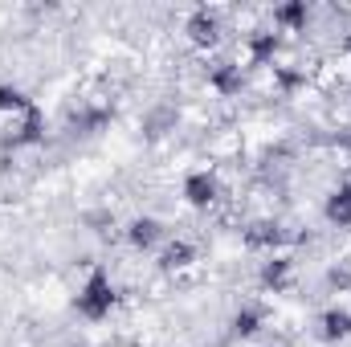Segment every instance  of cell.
I'll use <instances>...</instances> for the list:
<instances>
[{
  "label": "cell",
  "mask_w": 351,
  "mask_h": 347,
  "mask_svg": "<svg viewBox=\"0 0 351 347\" xmlns=\"http://www.w3.org/2000/svg\"><path fill=\"white\" fill-rule=\"evenodd\" d=\"M74 311L86 319V323H102L110 311H114V282L106 270H90V278L78 286V298H74Z\"/></svg>",
  "instance_id": "obj_1"
},
{
  "label": "cell",
  "mask_w": 351,
  "mask_h": 347,
  "mask_svg": "<svg viewBox=\"0 0 351 347\" xmlns=\"http://www.w3.org/2000/svg\"><path fill=\"white\" fill-rule=\"evenodd\" d=\"M184 200L192 204V208H208V204H217V196H221V180L208 172V168H196V172L184 176Z\"/></svg>",
  "instance_id": "obj_2"
},
{
  "label": "cell",
  "mask_w": 351,
  "mask_h": 347,
  "mask_svg": "<svg viewBox=\"0 0 351 347\" xmlns=\"http://www.w3.org/2000/svg\"><path fill=\"white\" fill-rule=\"evenodd\" d=\"M184 33H188L200 49H204V45H217V41H221V12H217V8H192Z\"/></svg>",
  "instance_id": "obj_3"
},
{
  "label": "cell",
  "mask_w": 351,
  "mask_h": 347,
  "mask_svg": "<svg viewBox=\"0 0 351 347\" xmlns=\"http://www.w3.org/2000/svg\"><path fill=\"white\" fill-rule=\"evenodd\" d=\"M208 86L217 90L221 98H233L237 90L245 86V74H241L237 62H213L208 66Z\"/></svg>",
  "instance_id": "obj_4"
},
{
  "label": "cell",
  "mask_w": 351,
  "mask_h": 347,
  "mask_svg": "<svg viewBox=\"0 0 351 347\" xmlns=\"http://www.w3.org/2000/svg\"><path fill=\"white\" fill-rule=\"evenodd\" d=\"M245 45H250V58H254L258 66H274V58H278V49H282V33H278V29H254V33L245 37Z\"/></svg>",
  "instance_id": "obj_5"
},
{
  "label": "cell",
  "mask_w": 351,
  "mask_h": 347,
  "mask_svg": "<svg viewBox=\"0 0 351 347\" xmlns=\"http://www.w3.org/2000/svg\"><path fill=\"white\" fill-rule=\"evenodd\" d=\"M127 241H131V250H156L164 241V225L156 217H135L127 225Z\"/></svg>",
  "instance_id": "obj_6"
},
{
  "label": "cell",
  "mask_w": 351,
  "mask_h": 347,
  "mask_svg": "<svg viewBox=\"0 0 351 347\" xmlns=\"http://www.w3.org/2000/svg\"><path fill=\"white\" fill-rule=\"evenodd\" d=\"M319 335H323L327 344L348 339L351 335V311L348 307H331V311H323V319H319Z\"/></svg>",
  "instance_id": "obj_7"
},
{
  "label": "cell",
  "mask_w": 351,
  "mask_h": 347,
  "mask_svg": "<svg viewBox=\"0 0 351 347\" xmlns=\"http://www.w3.org/2000/svg\"><path fill=\"white\" fill-rule=\"evenodd\" d=\"M327 221L339 225V229H348L351 225V180L331 192V200H327Z\"/></svg>",
  "instance_id": "obj_8"
},
{
  "label": "cell",
  "mask_w": 351,
  "mask_h": 347,
  "mask_svg": "<svg viewBox=\"0 0 351 347\" xmlns=\"http://www.w3.org/2000/svg\"><path fill=\"white\" fill-rule=\"evenodd\" d=\"M262 323H265V311H262V307H254V302H245V307L233 315V335L254 339V335L262 331Z\"/></svg>",
  "instance_id": "obj_9"
},
{
  "label": "cell",
  "mask_w": 351,
  "mask_h": 347,
  "mask_svg": "<svg viewBox=\"0 0 351 347\" xmlns=\"http://www.w3.org/2000/svg\"><path fill=\"white\" fill-rule=\"evenodd\" d=\"M290 274H294L290 258H269L262 265V286L265 290H286L290 286Z\"/></svg>",
  "instance_id": "obj_10"
},
{
  "label": "cell",
  "mask_w": 351,
  "mask_h": 347,
  "mask_svg": "<svg viewBox=\"0 0 351 347\" xmlns=\"http://www.w3.org/2000/svg\"><path fill=\"white\" fill-rule=\"evenodd\" d=\"M306 16H311V8H306L302 0H298V4H282V8H274V29H278V33H282V29L294 33V29L306 25Z\"/></svg>",
  "instance_id": "obj_11"
},
{
  "label": "cell",
  "mask_w": 351,
  "mask_h": 347,
  "mask_svg": "<svg viewBox=\"0 0 351 347\" xmlns=\"http://www.w3.org/2000/svg\"><path fill=\"white\" fill-rule=\"evenodd\" d=\"M192 258H196V250H192L188 241H168V250L160 254V265H164V270H184Z\"/></svg>",
  "instance_id": "obj_12"
},
{
  "label": "cell",
  "mask_w": 351,
  "mask_h": 347,
  "mask_svg": "<svg viewBox=\"0 0 351 347\" xmlns=\"http://www.w3.org/2000/svg\"><path fill=\"white\" fill-rule=\"evenodd\" d=\"M176 127V110L168 106H156V110H147V119H143V131L152 135V139H160L164 131H172Z\"/></svg>",
  "instance_id": "obj_13"
},
{
  "label": "cell",
  "mask_w": 351,
  "mask_h": 347,
  "mask_svg": "<svg viewBox=\"0 0 351 347\" xmlns=\"http://www.w3.org/2000/svg\"><path fill=\"white\" fill-rule=\"evenodd\" d=\"M29 106H33V102H29V94H25L21 86H0V115H4V110H12V115L21 119Z\"/></svg>",
  "instance_id": "obj_14"
},
{
  "label": "cell",
  "mask_w": 351,
  "mask_h": 347,
  "mask_svg": "<svg viewBox=\"0 0 351 347\" xmlns=\"http://www.w3.org/2000/svg\"><path fill=\"white\" fill-rule=\"evenodd\" d=\"M74 347H90V344H74Z\"/></svg>",
  "instance_id": "obj_15"
}]
</instances>
